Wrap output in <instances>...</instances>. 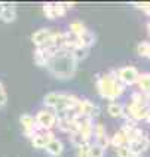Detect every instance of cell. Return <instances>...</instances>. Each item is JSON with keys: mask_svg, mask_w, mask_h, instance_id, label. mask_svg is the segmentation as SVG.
Listing matches in <instances>:
<instances>
[{"mask_svg": "<svg viewBox=\"0 0 150 157\" xmlns=\"http://www.w3.org/2000/svg\"><path fill=\"white\" fill-rule=\"evenodd\" d=\"M46 67L53 77L60 78V80H67L76 74L77 62L74 61L69 49H60L49 58Z\"/></svg>", "mask_w": 150, "mask_h": 157, "instance_id": "obj_1", "label": "cell"}, {"mask_svg": "<svg viewBox=\"0 0 150 157\" xmlns=\"http://www.w3.org/2000/svg\"><path fill=\"white\" fill-rule=\"evenodd\" d=\"M80 98H77L73 94H65V92H49L43 98V104L46 107H51L55 110V113H60L64 110L73 108L79 104Z\"/></svg>", "mask_w": 150, "mask_h": 157, "instance_id": "obj_2", "label": "cell"}, {"mask_svg": "<svg viewBox=\"0 0 150 157\" xmlns=\"http://www.w3.org/2000/svg\"><path fill=\"white\" fill-rule=\"evenodd\" d=\"M116 73H109V74H98L97 76V90L98 94L110 101H115L113 99V86H115L116 82Z\"/></svg>", "mask_w": 150, "mask_h": 157, "instance_id": "obj_3", "label": "cell"}, {"mask_svg": "<svg viewBox=\"0 0 150 157\" xmlns=\"http://www.w3.org/2000/svg\"><path fill=\"white\" fill-rule=\"evenodd\" d=\"M138 76H140V73H138V70H137L134 65H125L122 68H119L117 73H116V77L119 78L125 86L135 85Z\"/></svg>", "mask_w": 150, "mask_h": 157, "instance_id": "obj_4", "label": "cell"}, {"mask_svg": "<svg viewBox=\"0 0 150 157\" xmlns=\"http://www.w3.org/2000/svg\"><path fill=\"white\" fill-rule=\"evenodd\" d=\"M36 123L40 126L42 131H51L53 126L57 124V116L55 113L49 111V110H40L36 114Z\"/></svg>", "mask_w": 150, "mask_h": 157, "instance_id": "obj_5", "label": "cell"}, {"mask_svg": "<svg viewBox=\"0 0 150 157\" xmlns=\"http://www.w3.org/2000/svg\"><path fill=\"white\" fill-rule=\"evenodd\" d=\"M77 110H79L80 116H83V117H91V119L100 114V107L94 104L91 99H86V98H83V99L79 101Z\"/></svg>", "mask_w": 150, "mask_h": 157, "instance_id": "obj_6", "label": "cell"}, {"mask_svg": "<svg viewBox=\"0 0 150 157\" xmlns=\"http://www.w3.org/2000/svg\"><path fill=\"white\" fill-rule=\"evenodd\" d=\"M149 147H150V138L147 136V133H143L140 138H137L135 141L128 144L129 151L132 154H138V156H141V153H144Z\"/></svg>", "mask_w": 150, "mask_h": 157, "instance_id": "obj_7", "label": "cell"}, {"mask_svg": "<svg viewBox=\"0 0 150 157\" xmlns=\"http://www.w3.org/2000/svg\"><path fill=\"white\" fill-rule=\"evenodd\" d=\"M19 123H21V126H22V129H24V135H26L27 138H33L36 133H37L34 129L36 119L31 114H28V113L21 114V116H19Z\"/></svg>", "mask_w": 150, "mask_h": 157, "instance_id": "obj_8", "label": "cell"}, {"mask_svg": "<svg viewBox=\"0 0 150 157\" xmlns=\"http://www.w3.org/2000/svg\"><path fill=\"white\" fill-rule=\"evenodd\" d=\"M55 138L52 131H43L36 133L34 136L31 138V144L34 148H46V145Z\"/></svg>", "mask_w": 150, "mask_h": 157, "instance_id": "obj_9", "label": "cell"}, {"mask_svg": "<svg viewBox=\"0 0 150 157\" xmlns=\"http://www.w3.org/2000/svg\"><path fill=\"white\" fill-rule=\"evenodd\" d=\"M51 36H52V31H51L49 28L43 27V28H39V30H36L34 33H33L31 40H33V43H34L37 48H40V46H43V44L46 43V40H48Z\"/></svg>", "mask_w": 150, "mask_h": 157, "instance_id": "obj_10", "label": "cell"}, {"mask_svg": "<svg viewBox=\"0 0 150 157\" xmlns=\"http://www.w3.org/2000/svg\"><path fill=\"white\" fill-rule=\"evenodd\" d=\"M46 151L51 154V156L53 157H58V156H61L62 154V151H64V145H62V142L58 138H53L48 145H46Z\"/></svg>", "mask_w": 150, "mask_h": 157, "instance_id": "obj_11", "label": "cell"}, {"mask_svg": "<svg viewBox=\"0 0 150 157\" xmlns=\"http://www.w3.org/2000/svg\"><path fill=\"white\" fill-rule=\"evenodd\" d=\"M57 124H58V129L62 132H76L77 131V123L76 119L74 120H69V119H57Z\"/></svg>", "mask_w": 150, "mask_h": 157, "instance_id": "obj_12", "label": "cell"}, {"mask_svg": "<svg viewBox=\"0 0 150 157\" xmlns=\"http://www.w3.org/2000/svg\"><path fill=\"white\" fill-rule=\"evenodd\" d=\"M0 18H2L5 22L15 21V18H17V6H15V5H3V10H2Z\"/></svg>", "mask_w": 150, "mask_h": 157, "instance_id": "obj_13", "label": "cell"}, {"mask_svg": "<svg viewBox=\"0 0 150 157\" xmlns=\"http://www.w3.org/2000/svg\"><path fill=\"white\" fill-rule=\"evenodd\" d=\"M51 58V53L48 51H45L42 48H37L34 52V62L39 65V67H46L48 65V61Z\"/></svg>", "mask_w": 150, "mask_h": 157, "instance_id": "obj_14", "label": "cell"}, {"mask_svg": "<svg viewBox=\"0 0 150 157\" xmlns=\"http://www.w3.org/2000/svg\"><path fill=\"white\" fill-rule=\"evenodd\" d=\"M137 85L140 87L141 94H149L150 92V73H141L137 78Z\"/></svg>", "mask_w": 150, "mask_h": 157, "instance_id": "obj_15", "label": "cell"}, {"mask_svg": "<svg viewBox=\"0 0 150 157\" xmlns=\"http://www.w3.org/2000/svg\"><path fill=\"white\" fill-rule=\"evenodd\" d=\"M77 37H79L80 46H83V48H89V46H92V44L95 43V34L91 30H86L85 33H82Z\"/></svg>", "mask_w": 150, "mask_h": 157, "instance_id": "obj_16", "label": "cell"}, {"mask_svg": "<svg viewBox=\"0 0 150 157\" xmlns=\"http://www.w3.org/2000/svg\"><path fill=\"white\" fill-rule=\"evenodd\" d=\"M110 144L115 147V148H119V147H124V145H128V141H126V136L122 131H117L110 138Z\"/></svg>", "mask_w": 150, "mask_h": 157, "instance_id": "obj_17", "label": "cell"}, {"mask_svg": "<svg viewBox=\"0 0 150 157\" xmlns=\"http://www.w3.org/2000/svg\"><path fill=\"white\" fill-rule=\"evenodd\" d=\"M70 141H71V144H73L74 147H77V148H80V147H83V145L89 144L88 141L85 140V136H83L79 131L71 132V133H70Z\"/></svg>", "mask_w": 150, "mask_h": 157, "instance_id": "obj_18", "label": "cell"}, {"mask_svg": "<svg viewBox=\"0 0 150 157\" xmlns=\"http://www.w3.org/2000/svg\"><path fill=\"white\" fill-rule=\"evenodd\" d=\"M88 28H86V25L82 22V21H73V22H70V25H69V33H71V34L74 36H80L82 33H85Z\"/></svg>", "mask_w": 150, "mask_h": 157, "instance_id": "obj_19", "label": "cell"}, {"mask_svg": "<svg viewBox=\"0 0 150 157\" xmlns=\"http://www.w3.org/2000/svg\"><path fill=\"white\" fill-rule=\"evenodd\" d=\"M122 108H124V105L120 102H117V101H110V104L107 105V111L112 117H120L122 116Z\"/></svg>", "mask_w": 150, "mask_h": 157, "instance_id": "obj_20", "label": "cell"}, {"mask_svg": "<svg viewBox=\"0 0 150 157\" xmlns=\"http://www.w3.org/2000/svg\"><path fill=\"white\" fill-rule=\"evenodd\" d=\"M70 52H71V55H73V58H74V61L79 62V61L85 59V58L88 56L89 48H82V46H79V48H74V49H71Z\"/></svg>", "mask_w": 150, "mask_h": 157, "instance_id": "obj_21", "label": "cell"}, {"mask_svg": "<svg viewBox=\"0 0 150 157\" xmlns=\"http://www.w3.org/2000/svg\"><path fill=\"white\" fill-rule=\"evenodd\" d=\"M137 52L140 56H149L150 55V42L147 40H143L137 44Z\"/></svg>", "mask_w": 150, "mask_h": 157, "instance_id": "obj_22", "label": "cell"}, {"mask_svg": "<svg viewBox=\"0 0 150 157\" xmlns=\"http://www.w3.org/2000/svg\"><path fill=\"white\" fill-rule=\"evenodd\" d=\"M106 154V150L101 148L97 144H92L89 145V157H104Z\"/></svg>", "mask_w": 150, "mask_h": 157, "instance_id": "obj_23", "label": "cell"}, {"mask_svg": "<svg viewBox=\"0 0 150 157\" xmlns=\"http://www.w3.org/2000/svg\"><path fill=\"white\" fill-rule=\"evenodd\" d=\"M125 85L119 80V78H116V82H115V86H113V99H116V98H119V96L122 95L125 92Z\"/></svg>", "mask_w": 150, "mask_h": 157, "instance_id": "obj_24", "label": "cell"}, {"mask_svg": "<svg viewBox=\"0 0 150 157\" xmlns=\"http://www.w3.org/2000/svg\"><path fill=\"white\" fill-rule=\"evenodd\" d=\"M95 144L97 145H100L101 148H107V145L110 144V138L107 136V133H103V135H98V136H95Z\"/></svg>", "mask_w": 150, "mask_h": 157, "instance_id": "obj_25", "label": "cell"}, {"mask_svg": "<svg viewBox=\"0 0 150 157\" xmlns=\"http://www.w3.org/2000/svg\"><path fill=\"white\" fill-rule=\"evenodd\" d=\"M43 13L46 18L49 19H55L57 18V10H55V5H45L43 6Z\"/></svg>", "mask_w": 150, "mask_h": 157, "instance_id": "obj_26", "label": "cell"}, {"mask_svg": "<svg viewBox=\"0 0 150 157\" xmlns=\"http://www.w3.org/2000/svg\"><path fill=\"white\" fill-rule=\"evenodd\" d=\"M6 102H8V95H6V90H5L3 83L0 82V108H2V107H5Z\"/></svg>", "mask_w": 150, "mask_h": 157, "instance_id": "obj_27", "label": "cell"}, {"mask_svg": "<svg viewBox=\"0 0 150 157\" xmlns=\"http://www.w3.org/2000/svg\"><path fill=\"white\" fill-rule=\"evenodd\" d=\"M116 153H117V157H131V151L128 148V145H124V147H119L116 148Z\"/></svg>", "mask_w": 150, "mask_h": 157, "instance_id": "obj_28", "label": "cell"}, {"mask_svg": "<svg viewBox=\"0 0 150 157\" xmlns=\"http://www.w3.org/2000/svg\"><path fill=\"white\" fill-rule=\"evenodd\" d=\"M134 6L138 8V9H141L146 15L150 17V3H134Z\"/></svg>", "mask_w": 150, "mask_h": 157, "instance_id": "obj_29", "label": "cell"}, {"mask_svg": "<svg viewBox=\"0 0 150 157\" xmlns=\"http://www.w3.org/2000/svg\"><path fill=\"white\" fill-rule=\"evenodd\" d=\"M77 157H89V144L77 148Z\"/></svg>", "mask_w": 150, "mask_h": 157, "instance_id": "obj_30", "label": "cell"}, {"mask_svg": "<svg viewBox=\"0 0 150 157\" xmlns=\"http://www.w3.org/2000/svg\"><path fill=\"white\" fill-rule=\"evenodd\" d=\"M146 104H147V107H150V92L146 94Z\"/></svg>", "mask_w": 150, "mask_h": 157, "instance_id": "obj_31", "label": "cell"}, {"mask_svg": "<svg viewBox=\"0 0 150 157\" xmlns=\"http://www.w3.org/2000/svg\"><path fill=\"white\" fill-rule=\"evenodd\" d=\"M147 33H149V34H150V21H149V22H147Z\"/></svg>", "mask_w": 150, "mask_h": 157, "instance_id": "obj_32", "label": "cell"}, {"mask_svg": "<svg viewBox=\"0 0 150 157\" xmlns=\"http://www.w3.org/2000/svg\"><path fill=\"white\" fill-rule=\"evenodd\" d=\"M2 10H3V5L0 3V15H2Z\"/></svg>", "mask_w": 150, "mask_h": 157, "instance_id": "obj_33", "label": "cell"}, {"mask_svg": "<svg viewBox=\"0 0 150 157\" xmlns=\"http://www.w3.org/2000/svg\"><path fill=\"white\" fill-rule=\"evenodd\" d=\"M131 157H141V156H138V154H131Z\"/></svg>", "mask_w": 150, "mask_h": 157, "instance_id": "obj_34", "label": "cell"}, {"mask_svg": "<svg viewBox=\"0 0 150 157\" xmlns=\"http://www.w3.org/2000/svg\"><path fill=\"white\" fill-rule=\"evenodd\" d=\"M149 59H150V55H149Z\"/></svg>", "mask_w": 150, "mask_h": 157, "instance_id": "obj_35", "label": "cell"}]
</instances>
